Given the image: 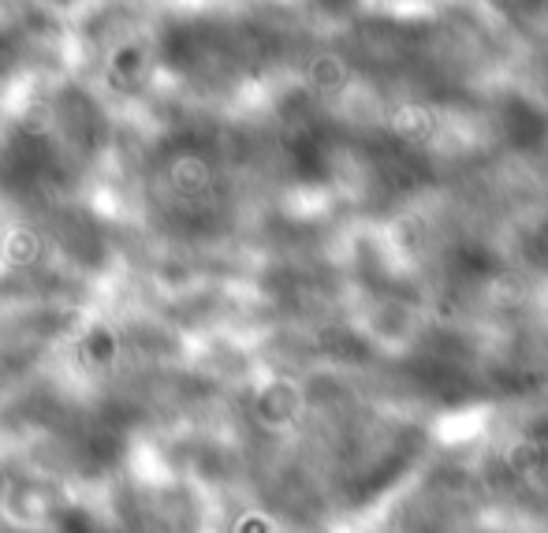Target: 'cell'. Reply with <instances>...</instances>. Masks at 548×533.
Returning <instances> with one entry per match:
<instances>
[{"label": "cell", "instance_id": "cell-1", "mask_svg": "<svg viewBox=\"0 0 548 533\" xmlns=\"http://www.w3.org/2000/svg\"><path fill=\"white\" fill-rule=\"evenodd\" d=\"M541 448H537L534 440H519V444H511V451H507V463L515 466L519 474H526V470H537L541 466Z\"/></svg>", "mask_w": 548, "mask_h": 533}]
</instances>
